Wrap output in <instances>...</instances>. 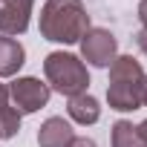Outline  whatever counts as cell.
I'll return each instance as SVG.
<instances>
[{
    "label": "cell",
    "instance_id": "9",
    "mask_svg": "<svg viewBox=\"0 0 147 147\" xmlns=\"http://www.w3.org/2000/svg\"><path fill=\"white\" fill-rule=\"evenodd\" d=\"M66 113H69V118L75 121V124H95L98 118H101V104H98V98H92V95H75V98H69V107H66Z\"/></svg>",
    "mask_w": 147,
    "mask_h": 147
},
{
    "label": "cell",
    "instance_id": "6",
    "mask_svg": "<svg viewBox=\"0 0 147 147\" xmlns=\"http://www.w3.org/2000/svg\"><path fill=\"white\" fill-rule=\"evenodd\" d=\"M35 0H0V35L15 38L29 29Z\"/></svg>",
    "mask_w": 147,
    "mask_h": 147
},
{
    "label": "cell",
    "instance_id": "7",
    "mask_svg": "<svg viewBox=\"0 0 147 147\" xmlns=\"http://www.w3.org/2000/svg\"><path fill=\"white\" fill-rule=\"evenodd\" d=\"M72 138H75V130H72V124L61 115H52L40 124L38 130V144L40 147H66Z\"/></svg>",
    "mask_w": 147,
    "mask_h": 147
},
{
    "label": "cell",
    "instance_id": "15",
    "mask_svg": "<svg viewBox=\"0 0 147 147\" xmlns=\"http://www.w3.org/2000/svg\"><path fill=\"white\" fill-rule=\"evenodd\" d=\"M138 136H141V144H147V118L138 124Z\"/></svg>",
    "mask_w": 147,
    "mask_h": 147
},
{
    "label": "cell",
    "instance_id": "3",
    "mask_svg": "<svg viewBox=\"0 0 147 147\" xmlns=\"http://www.w3.org/2000/svg\"><path fill=\"white\" fill-rule=\"evenodd\" d=\"M43 75H46L49 90H55L66 98L84 95L87 87H90L87 63L72 52H49L46 61H43Z\"/></svg>",
    "mask_w": 147,
    "mask_h": 147
},
{
    "label": "cell",
    "instance_id": "16",
    "mask_svg": "<svg viewBox=\"0 0 147 147\" xmlns=\"http://www.w3.org/2000/svg\"><path fill=\"white\" fill-rule=\"evenodd\" d=\"M141 104L147 107V75H144V81H141Z\"/></svg>",
    "mask_w": 147,
    "mask_h": 147
},
{
    "label": "cell",
    "instance_id": "2",
    "mask_svg": "<svg viewBox=\"0 0 147 147\" xmlns=\"http://www.w3.org/2000/svg\"><path fill=\"white\" fill-rule=\"evenodd\" d=\"M141 81L144 69L133 55H115L110 63V87H107V101L110 110L115 113H133L141 107Z\"/></svg>",
    "mask_w": 147,
    "mask_h": 147
},
{
    "label": "cell",
    "instance_id": "11",
    "mask_svg": "<svg viewBox=\"0 0 147 147\" xmlns=\"http://www.w3.org/2000/svg\"><path fill=\"white\" fill-rule=\"evenodd\" d=\"M20 133V113L9 104L0 107V138H15Z\"/></svg>",
    "mask_w": 147,
    "mask_h": 147
},
{
    "label": "cell",
    "instance_id": "10",
    "mask_svg": "<svg viewBox=\"0 0 147 147\" xmlns=\"http://www.w3.org/2000/svg\"><path fill=\"white\" fill-rule=\"evenodd\" d=\"M110 144L113 147H141V136H138V127L127 118H118L113 124V136H110Z\"/></svg>",
    "mask_w": 147,
    "mask_h": 147
},
{
    "label": "cell",
    "instance_id": "5",
    "mask_svg": "<svg viewBox=\"0 0 147 147\" xmlns=\"http://www.w3.org/2000/svg\"><path fill=\"white\" fill-rule=\"evenodd\" d=\"M78 43H81V58L87 63L98 66V69H107L118 55V40H115V35L110 29H92L90 26L87 35Z\"/></svg>",
    "mask_w": 147,
    "mask_h": 147
},
{
    "label": "cell",
    "instance_id": "17",
    "mask_svg": "<svg viewBox=\"0 0 147 147\" xmlns=\"http://www.w3.org/2000/svg\"><path fill=\"white\" fill-rule=\"evenodd\" d=\"M141 147H147V144H141Z\"/></svg>",
    "mask_w": 147,
    "mask_h": 147
},
{
    "label": "cell",
    "instance_id": "13",
    "mask_svg": "<svg viewBox=\"0 0 147 147\" xmlns=\"http://www.w3.org/2000/svg\"><path fill=\"white\" fill-rule=\"evenodd\" d=\"M138 20H141V29H147V0L138 3Z\"/></svg>",
    "mask_w": 147,
    "mask_h": 147
},
{
    "label": "cell",
    "instance_id": "12",
    "mask_svg": "<svg viewBox=\"0 0 147 147\" xmlns=\"http://www.w3.org/2000/svg\"><path fill=\"white\" fill-rule=\"evenodd\" d=\"M66 147H98V144H95L92 138H87V136H75V138L66 144Z\"/></svg>",
    "mask_w": 147,
    "mask_h": 147
},
{
    "label": "cell",
    "instance_id": "14",
    "mask_svg": "<svg viewBox=\"0 0 147 147\" xmlns=\"http://www.w3.org/2000/svg\"><path fill=\"white\" fill-rule=\"evenodd\" d=\"M3 104H9V87L0 84V107H3Z\"/></svg>",
    "mask_w": 147,
    "mask_h": 147
},
{
    "label": "cell",
    "instance_id": "8",
    "mask_svg": "<svg viewBox=\"0 0 147 147\" xmlns=\"http://www.w3.org/2000/svg\"><path fill=\"white\" fill-rule=\"evenodd\" d=\"M26 63V49L20 40L0 35V78L18 75V69Z\"/></svg>",
    "mask_w": 147,
    "mask_h": 147
},
{
    "label": "cell",
    "instance_id": "4",
    "mask_svg": "<svg viewBox=\"0 0 147 147\" xmlns=\"http://www.w3.org/2000/svg\"><path fill=\"white\" fill-rule=\"evenodd\" d=\"M49 95H52L49 84H43L40 78H32V75L15 78L9 84V98L15 101V110L20 115H29V113H38L40 107H46Z\"/></svg>",
    "mask_w": 147,
    "mask_h": 147
},
{
    "label": "cell",
    "instance_id": "1",
    "mask_svg": "<svg viewBox=\"0 0 147 147\" xmlns=\"http://www.w3.org/2000/svg\"><path fill=\"white\" fill-rule=\"evenodd\" d=\"M90 29V15L81 0H46L40 9V35L52 43H78Z\"/></svg>",
    "mask_w": 147,
    "mask_h": 147
}]
</instances>
